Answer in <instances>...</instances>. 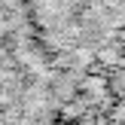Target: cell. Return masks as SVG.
<instances>
[]
</instances>
